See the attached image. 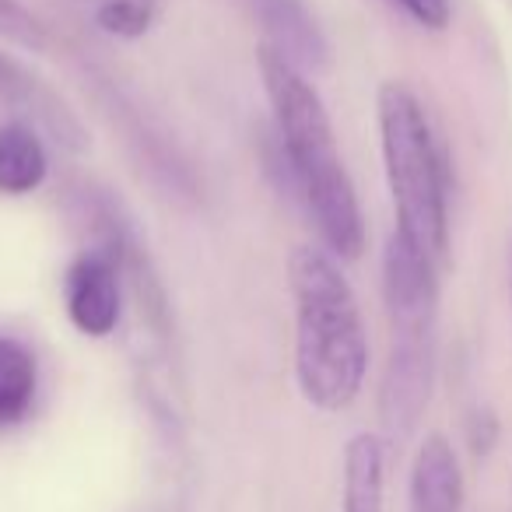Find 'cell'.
Masks as SVG:
<instances>
[{
    "mask_svg": "<svg viewBox=\"0 0 512 512\" xmlns=\"http://www.w3.org/2000/svg\"><path fill=\"white\" fill-rule=\"evenodd\" d=\"M467 439L470 449L477 456H488L491 446L498 442V418L491 411H474L470 414V425H467Z\"/></svg>",
    "mask_w": 512,
    "mask_h": 512,
    "instance_id": "cell-14",
    "label": "cell"
},
{
    "mask_svg": "<svg viewBox=\"0 0 512 512\" xmlns=\"http://www.w3.org/2000/svg\"><path fill=\"white\" fill-rule=\"evenodd\" d=\"M435 386V327H390V358L379 383V421L393 439L418 432Z\"/></svg>",
    "mask_w": 512,
    "mask_h": 512,
    "instance_id": "cell-4",
    "label": "cell"
},
{
    "mask_svg": "<svg viewBox=\"0 0 512 512\" xmlns=\"http://www.w3.org/2000/svg\"><path fill=\"white\" fill-rule=\"evenodd\" d=\"M39 358L22 337L0 334V432L18 428L36 411Z\"/></svg>",
    "mask_w": 512,
    "mask_h": 512,
    "instance_id": "cell-11",
    "label": "cell"
},
{
    "mask_svg": "<svg viewBox=\"0 0 512 512\" xmlns=\"http://www.w3.org/2000/svg\"><path fill=\"white\" fill-rule=\"evenodd\" d=\"M509 260H512V242H509Z\"/></svg>",
    "mask_w": 512,
    "mask_h": 512,
    "instance_id": "cell-15",
    "label": "cell"
},
{
    "mask_svg": "<svg viewBox=\"0 0 512 512\" xmlns=\"http://www.w3.org/2000/svg\"><path fill=\"white\" fill-rule=\"evenodd\" d=\"M397 4L414 25H421L428 32H446L449 22H453V4L449 0H397Z\"/></svg>",
    "mask_w": 512,
    "mask_h": 512,
    "instance_id": "cell-13",
    "label": "cell"
},
{
    "mask_svg": "<svg viewBox=\"0 0 512 512\" xmlns=\"http://www.w3.org/2000/svg\"><path fill=\"white\" fill-rule=\"evenodd\" d=\"M386 498V442L376 432H358L344 446L341 512H383Z\"/></svg>",
    "mask_w": 512,
    "mask_h": 512,
    "instance_id": "cell-10",
    "label": "cell"
},
{
    "mask_svg": "<svg viewBox=\"0 0 512 512\" xmlns=\"http://www.w3.org/2000/svg\"><path fill=\"white\" fill-rule=\"evenodd\" d=\"M256 67L271 102L274 137L285 158L292 197L306 204L323 249L334 260H358L365 253V214L351 172L344 169L337 151L334 123L320 92L299 67L288 64L267 43L256 46Z\"/></svg>",
    "mask_w": 512,
    "mask_h": 512,
    "instance_id": "cell-1",
    "label": "cell"
},
{
    "mask_svg": "<svg viewBox=\"0 0 512 512\" xmlns=\"http://www.w3.org/2000/svg\"><path fill=\"white\" fill-rule=\"evenodd\" d=\"M50 179V151L29 120L0 127V197H32Z\"/></svg>",
    "mask_w": 512,
    "mask_h": 512,
    "instance_id": "cell-9",
    "label": "cell"
},
{
    "mask_svg": "<svg viewBox=\"0 0 512 512\" xmlns=\"http://www.w3.org/2000/svg\"><path fill=\"white\" fill-rule=\"evenodd\" d=\"M295 299V383L316 411H348L369 376V334L362 306L341 264L320 246L288 253Z\"/></svg>",
    "mask_w": 512,
    "mask_h": 512,
    "instance_id": "cell-2",
    "label": "cell"
},
{
    "mask_svg": "<svg viewBox=\"0 0 512 512\" xmlns=\"http://www.w3.org/2000/svg\"><path fill=\"white\" fill-rule=\"evenodd\" d=\"M0 95L22 113V120H29L36 130H46V137L64 151L81 155L88 148V134L78 116H74V109L39 74L8 60V67L0 71Z\"/></svg>",
    "mask_w": 512,
    "mask_h": 512,
    "instance_id": "cell-7",
    "label": "cell"
},
{
    "mask_svg": "<svg viewBox=\"0 0 512 512\" xmlns=\"http://www.w3.org/2000/svg\"><path fill=\"white\" fill-rule=\"evenodd\" d=\"M242 4L264 29V43L302 74L323 71L330 64V43L316 25L313 11L306 8V0H242Z\"/></svg>",
    "mask_w": 512,
    "mask_h": 512,
    "instance_id": "cell-6",
    "label": "cell"
},
{
    "mask_svg": "<svg viewBox=\"0 0 512 512\" xmlns=\"http://www.w3.org/2000/svg\"><path fill=\"white\" fill-rule=\"evenodd\" d=\"M463 470L453 442L442 432L425 435L411 463L407 505L411 512H463Z\"/></svg>",
    "mask_w": 512,
    "mask_h": 512,
    "instance_id": "cell-8",
    "label": "cell"
},
{
    "mask_svg": "<svg viewBox=\"0 0 512 512\" xmlns=\"http://www.w3.org/2000/svg\"><path fill=\"white\" fill-rule=\"evenodd\" d=\"M383 302L390 327H439V264L400 232L383 249Z\"/></svg>",
    "mask_w": 512,
    "mask_h": 512,
    "instance_id": "cell-5",
    "label": "cell"
},
{
    "mask_svg": "<svg viewBox=\"0 0 512 512\" xmlns=\"http://www.w3.org/2000/svg\"><path fill=\"white\" fill-rule=\"evenodd\" d=\"M376 123L397 218L393 232L442 264L449 253V176L432 120L404 81H383L376 92Z\"/></svg>",
    "mask_w": 512,
    "mask_h": 512,
    "instance_id": "cell-3",
    "label": "cell"
},
{
    "mask_svg": "<svg viewBox=\"0 0 512 512\" xmlns=\"http://www.w3.org/2000/svg\"><path fill=\"white\" fill-rule=\"evenodd\" d=\"M0 39L29 53L50 50V29L25 0H0Z\"/></svg>",
    "mask_w": 512,
    "mask_h": 512,
    "instance_id": "cell-12",
    "label": "cell"
}]
</instances>
